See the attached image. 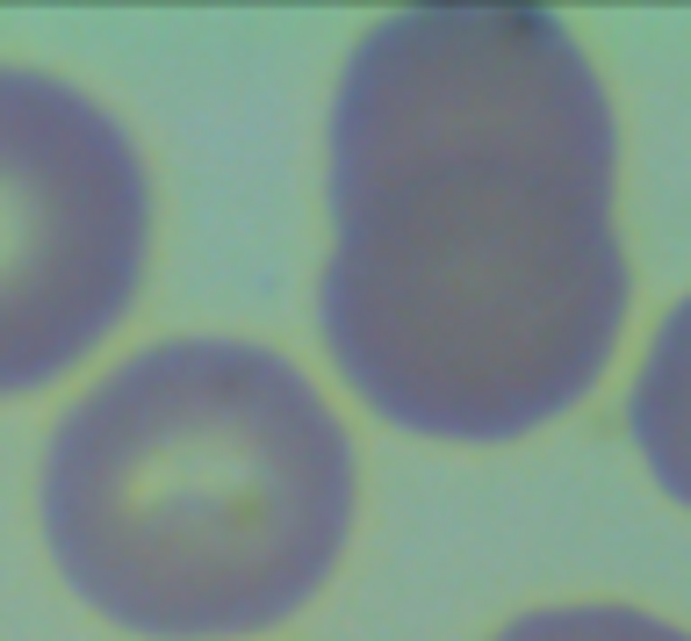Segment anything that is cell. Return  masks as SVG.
Segmentation results:
<instances>
[{"label": "cell", "mask_w": 691, "mask_h": 641, "mask_svg": "<svg viewBox=\"0 0 691 641\" xmlns=\"http://www.w3.org/2000/svg\"><path fill=\"white\" fill-rule=\"evenodd\" d=\"M447 145L620 151V109L547 8H396L353 37L325 101V180Z\"/></svg>", "instance_id": "obj_4"}, {"label": "cell", "mask_w": 691, "mask_h": 641, "mask_svg": "<svg viewBox=\"0 0 691 641\" xmlns=\"http://www.w3.org/2000/svg\"><path fill=\"white\" fill-rule=\"evenodd\" d=\"M317 346L375 425L519 447L620 368L634 253L620 151L447 145L325 180Z\"/></svg>", "instance_id": "obj_1"}, {"label": "cell", "mask_w": 691, "mask_h": 641, "mask_svg": "<svg viewBox=\"0 0 691 641\" xmlns=\"http://www.w3.org/2000/svg\"><path fill=\"white\" fill-rule=\"evenodd\" d=\"M159 195L130 124L51 66L0 58V396L80 375L151 282Z\"/></svg>", "instance_id": "obj_3"}, {"label": "cell", "mask_w": 691, "mask_h": 641, "mask_svg": "<svg viewBox=\"0 0 691 641\" xmlns=\"http://www.w3.org/2000/svg\"><path fill=\"white\" fill-rule=\"evenodd\" d=\"M483 641H691V628L641 599H547L490 628Z\"/></svg>", "instance_id": "obj_6"}, {"label": "cell", "mask_w": 691, "mask_h": 641, "mask_svg": "<svg viewBox=\"0 0 691 641\" xmlns=\"http://www.w3.org/2000/svg\"><path fill=\"white\" fill-rule=\"evenodd\" d=\"M37 533L58 584L137 641H259L332 591L361 533V447L303 361L174 332L51 418Z\"/></svg>", "instance_id": "obj_2"}, {"label": "cell", "mask_w": 691, "mask_h": 641, "mask_svg": "<svg viewBox=\"0 0 691 641\" xmlns=\"http://www.w3.org/2000/svg\"><path fill=\"white\" fill-rule=\"evenodd\" d=\"M620 425L641 476L663 505L691 512V288L649 325L634 368H626Z\"/></svg>", "instance_id": "obj_5"}]
</instances>
